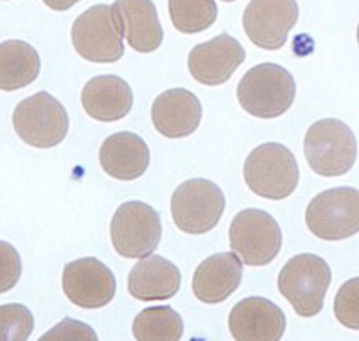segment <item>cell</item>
I'll list each match as a JSON object with an SVG mask.
<instances>
[{
	"label": "cell",
	"instance_id": "1",
	"mask_svg": "<svg viewBox=\"0 0 359 341\" xmlns=\"http://www.w3.org/2000/svg\"><path fill=\"white\" fill-rule=\"evenodd\" d=\"M294 95V77L277 63L255 65L243 76L237 86V99L243 110L259 119L284 115L293 106Z\"/></svg>",
	"mask_w": 359,
	"mask_h": 341
},
{
	"label": "cell",
	"instance_id": "2",
	"mask_svg": "<svg viewBox=\"0 0 359 341\" xmlns=\"http://www.w3.org/2000/svg\"><path fill=\"white\" fill-rule=\"evenodd\" d=\"M331 279L325 259L314 253H300L291 257L278 273V291L298 316L313 318L323 309Z\"/></svg>",
	"mask_w": 359,
	"mask_h": 341
},
{
	"label": "cell",
	"instance_id": "3",
	"mask_svg": "<svg viewBox=\"0 0 359 341\" xmlns=\"http://www.w3.org/2000/svg\"><path fill=\"white\" fill-rule=\"evenodd\" d=\"M250 191L266 199H286L298 187L300 169L294 154L286 146L268 142L257 146L246 156L243 167Z\"/></svg>",
	"mask_w": 359,
	"mask_h": 341
},
{
	"label": "cell",
	"instance_id": "4",
	"mask_svg": "<svg viewBox=\"0 0 359 341\" xmlns=\"http://www.w3.org/2000/svg\"><path fill=\"white\" fill-rule=\"evenodd\" d=\"M304 153L311 169L320 176H343L355 166L358 140L338 119H322L307 130Z\"/></svg>",
	"mask_w": 359,
	"mask_h": 341
},
{
	"label": "cell",
	"instance_id": "5",
	"mask_svg": "<svg viewBox=\"0 0 359 341\" xmlns=\"http://www.w3.org/2000/svg\"><path fill=\"white\" fill-rule=\"evenodd\" d=\"M70 38L76 53L92 63H115L124 56L123 24L114 6L86 9L74 22Z\"/></svg>",
	"mask_w": 359,
	"mask_h": 341
},
{
	"label": "cell",
	"instance_id": "6",
	"mask_svg": "<svg viewBox=\"0 0 359 341\" xmlns=\"http://www.w3.org/2000/svg\"><path fill=\"white\" fill-rule=\"evenodd\" d=\"M65 106L47 92H38L20 101L13 112V128L22 142L49 149L65 140L69 133Z\"/></svg>",
	"mask_w": 359,
	"mask_h": 341
},
{
	"label": "cell",
	"instance_id": "7",
	"mask_svg": "<svg viewBox=\"0 0 359 341\" xmlns=\"http://www.w3.org/2000/svg\"><path fill=\"white\" fill-rule=\"evenodd\" d=\"M232 252L246 266H266L280 253L282 230L277 220L261 208H245L229 230Z\"/></svg>",
	"mask_w": 359,
	"mask_h": 341
},
{
	"label": "cell",
	"instance_id": "8",
	"mask_svg": "<svg viewBox=\"0 0 359 341\" xmlns=\"http://www.w3.org/2000/svg\"><path fill=\"white\" fill-rule=\"evenodd\" d=\"M224 205V194L216 183L205 178H192L172 192L171 214L180 230L200 236L217 227Z\"/></svg>",
	"mask_w": 359,
	"mask_h": 341
},
{
	"label": "cell",
	"instance_id": "9",
	"mask_svg": "<svg viewBox=\"0 0 359 341\" xmlns=\"http://www.w3.org/2000/svg\"><path fill=\"white\" fill-rule=\"evenodd\" d=\"M111 244L126 259L151 255L162 239L160 214L144 201H126L115 210L110 223Z\"/></svg>",
	"mask_w": 359,
	"mask_h": 341
},
{
	"label": "cell",
	"instance_id": "10",
	"mask_svg": "<svg viewBox=\"0 0 359 341\" xmlns=\"http://www.w3.org/2000/svg\"><path fill=\"white\" fill-rule=\"evenodd\" d=\"M307 228L323 241H341L359 232V191L334 187L320 192L306 208Z\"/></svg>",
	"mask_w": 359,
	"mask_h": 341
},
{
	"label": "cell",
	"instance_id": "11",
	"mask_svg": "<svg viewBox=\"0 0 359 341\" xmlns=\"http://www.w3.org/2000/svg\"><path fill=\"white\" fill-rule=\"evenodd\" d=\"M63 293L74 305L99 309L110 304L117 291L115 275L95 257L72 260L63 269Z\"/></svg>",
	"mask_w": 359,
	"mask_h": 341
},
{
	"label": "cell",
	"instance_id": "12",
	"mask_svg": "<svg viewBox=\"0 0 359 341\" xmlns=\"http://www.w3.org/2000/svg\"><path fill=\"white\" fill-rule=\"evenodd\" d=\"M298 22L294 0H253L243 13V27L253 45L266 51H278Z\"/></svg>",
	"mask_w": 359,
	"mask_h": 341
},
{
	"label": "cell",
	"instance_id": "13",
	"mask_svg": "<svg viewBox=\"0 0 359 341\" xmlns=\"http://www.w3.org/2000/svg\"><path fill=\"white\" fill-rule=\"evenodd\" d=\"M245 60L246 53L243 45L230 34L223 33L191 51L189 72L201 85L219 86L229 81Z\"/></svg>",
	"mask_w": 359,
	"mask_h": 341
},
{
	"label": "cell",
	"instance_id": "14",
	"mask_svg": "<svg viewBox=\"0 0 359 341\" xmlns=\"http://www.w3.org/2000/svg\"><path fill=\"white\" fill-rule=\"evenodd\" d=\"M286 314L262 297L237 302L229 314V329L237 341H278L286 330Z\"/></svg>",
	"mask_w": 359,
	"mask_h": 341
},
{
	"label": "cell",
	"instance_id": "15",
	"mask_svg": "<svg viewBox=\"0 0 359 341\" xmlns=\"http://www.w3.org/2000/svg\"><path fill=\"white\" fill-rule=\"evenodd\" d=\"M203 108L196 95L185 88L165 90L151 106L153 126L168 138H184L200 128Z\"/></svg>",
	"mask_w": 359,
	"mask_h": 341
},
{
	"label": "cell",
	"instance_id": "16",
	"mask_svg": "<svg viewBox=\"0 0 359 341\" xmlns=\"http://www.w3.org/2000/svg\"><path fill=\"white\" fill-rule=\"evenodd\" d=\"M243 281V262L233 252L214 253L192 276V291L203 304H221L237 291Z\"/></svg>",
	"mask_w": 359,
	"mask_h": 341
},
{
	"label": "cell",
	"instance_id": "17",
	"mask_svg": "<svg viewBox=\"0 0 359 341\" xmlns=\"http://www.w3.org/2000/svg\"><path fill=\"white\" fill-rule=\"evenodd\" d=\"M149 147L144 138L131 131L110 135L99 149L102 170L115 180L131 182L144 175L149 167Z\"/></svg>",
	"mask_w": 359,
	"mask_h": 341
},
{
	"label": "cell",
	"instance_id": "18",
	"mask_svg": "<svg viewBox=\"0 0 359 341\" xmlns=\"http://www.w3.org/2000/svg\"><path fill=\"white\" fill-rule=\"evenodd\" d=\"M182 273L162 255H146L131 268L128 275V291L142 302L169 300L180 291Z\"/></svg>",
	"mask_w": 359,
	"mask_h": 341
},
{
	"label": "cell",
	"instance_id": "19",
	"mask_svg": "<svg viewBox=\"0 0 359 341\" xmlns=\"http://www.w3.org/2000/svg\"><path fill=\"white\" fill-rule=\"evenodd\" d=\"M81 105L95 121H121L131 112L133 90L118 76L92 77L81 92Z\"/></svg>",
	"mask_w": 359,
	"mask_h": 341
},
{
	"label": "cell",
	"instance_id": "20",
	"mask_svg": "<svg viewBox=\"0 0 359 341\" xmlns=\"http://www.w3.org/2000/svg\"><path fill=\"white\" fill-rule=\"evenodd\" d=\"M111 6L121 17L123 36L131 49L144 54L158 49L163 41V29L151 0H117Z\"/></svg>",
	"mask_w": 359,
	"mask_h": 341
},
{
	"label": "cell",
	"instance_id": "21",
	"mask_svg": "<svg viewBox=\"0 0 359 341\" xmlns=\"http://www.w3.org/2000/svg\"><path fill=\"white\" fill-rule=\"evenodd\" d=\"M41 69L40 54L22 40L0 44V90L15 92L36 81Z\"/></svg>",
	"mask_w": 359,
	"mask_h": 341
},
{
	"label": "cell",
	"instance_id": "22",
	"mask_svg": "<svg viewBox=\"0 0 359 341\" xmlns=\"http://www.w3.org/2000/svg\"><path fill=\"white\" fill-rule=\"evenodd\" d=\"M184 320L169 305H156L140 311L133 320V337L139 341H180Z\"/></svg>",
	"mask_w": 359,
	"mask_h": 341
},
{
	"label": "cell",
	"instance_id": "23",
	"mask_svg": "<svg viewBox=\"0 0 359 341\" xmlns=\"http://www.w3.org/2000/svg\"><path fill=\"white\" fill-rule=\"evenodd\" d=\"M169 15L180 33H201L216 22L217 4L214 0H171Z\"/></svg>",
	"mask_w": 359,
	"mask_h": 341
},
{
	"label": "cell",
	"instance_id": "24",
	"mask_svg": "<svg viewBox=\"0 0 359 341\" xmlns=\"http://www.w3.org/2000/svg\"><path fill=\"white\" fill-rule=\"evenodd\" d=\"M33 329V313L25 305H0V341H25Z\"/></svg>",
	"mask_w": 359,
	"mask_h": 341
},
{
	"label": "cell",
	"instance_id": "25",
	"mask_svg": "<svg viewBox=\"0 0 359 341\" xmlns=\"http://www.w3.org/2000/svg\"><path fill=\"white\" fill-rule=\"evenodd\" d=\"M334 314L347 329L359 330V279L354 276L339 288L334 298Z\"/></svg>",
	"mask_w": 359,
	"mask_h": 341
},
{
	"label": "cell",
	"instance_id": "26",
	"mask_svg": "<svg viewBox=\"0 0 359 341\" xmlns=\"http://www.w3.org/2000/svg\"><path fill=\"white\" fill-rule=\"evenodd\" d=\"M22 276V259L17 248L0 241V293H6L18 284Z\"/></svg>",
	"mask_w": 359,
	"mask_h": 341
},
{
	"label": "cell",
	"instance_id": "27",
	"mask_svg": "<svg viewBox=\"0 0 359 341\" xmlns=\"http://www.w3.org/2000/svg\"><path fill=\"white\" fill-rule=\"evenodd\" d=\"M41 341H95L97 334L90 325L83 321L65 318L57 325H54L49 333H45L40 337Z\"/></svg>",
	"mask_w": 359,
	"mask_h": 341
}]
</instances>
